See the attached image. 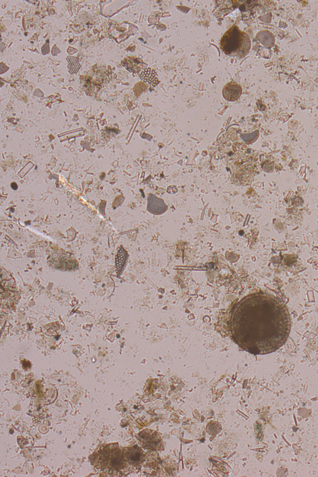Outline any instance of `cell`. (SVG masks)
Wrapping results in <instances>:
<instances>
[{"instance_id":"obj_1","label":"cell","mask_w":318,"mask_h":477,"mask_svg":"<svg viewBox=\"0 0 318 477\" xmlns=\"http://www.w3.org/2000/svg\"><path fill=\"white\" fill-rule=\"evenodd\" d=\"M232 339L252 354L279 349L291 330L289 311L281 299L267 293L249 294L232 307L229 318Z\"/></svg>"},{"instance_id":"obj_2","label":"cell","mask_w":318,"mask_h":477,"mask_svg":"<svg viewBox=\"0 0 318 477\" xmlns=\"http://www.w3.org/2000/svg\"><path fill=\"white\" fill-rule=\"evenodd\" d=\"M250 46L247 34L236 26L226 31L221 40V49L225 55L240 58L244 57L249 53Z\"/></svg>"},{"instance_id":"obj_3","label":"cell","mask_w":318,"mask_h":477,"mask_svg":"<svg viewBox=\"0 0 318 477\" xmlns=\"http://www.w3.org/2000/svg\"><path fill=\"white\" fill-rule=\"evenodd\" d=\"M141 442L146 449L156 451L161 449L163 446L161 436L156 431L147 429L141 433Z\"/></svg>"},{"instance_id":"obj_4","label":"cell","mask_w":318,"mask_h":477,"mask_svg":"<svg viewBox=\"0 0 318 477\" xmlns=\"http://www.w3.org/2000/svg\"><path fill=\"white\" fill-rule=\"evenodd\" d=\"M242 94V88L235 82H229L225 85L223 91L225 100L234 101L240 98Z\"/></svg>"},{"instance_id":"obj_5","label":"cell","mask_w":318,"mask_h":477,"mask_svg":"<svg viewBox=\"0 0 318 477\" xmlns=\"http://www.w3.org/2000/svg\"><path fill=\"white\" fill-rule=\"evenodd\" d=\"M139 76L144 82L148 83L151 87L157 86L159 83L156 72L154 69L150 68L144 69L139 73Z\"/></svg>"},{"instance_id":"obj_6","label":"cell","mask_w":318,"mask_h":477,"mask_svg":"<svg viewBox=\"0 0 318 477\" xmlns=\"http://www.w3.org/2000/svg\"><path fill=\"white\" fill-rule=\"evenodd\" d=\"M126 458L131 463L138 464V463L143 462L145 456H144L143 451L138 447L136 446L131 447L128 450L127 453H126Z\"/></svg>"},{"instance_id":"obj_7","label":"cell","mask_w":318,"mask_h":477,"mask_svg":"<svg viewBox=\"0 0 318 477\" xmlns=\"http://www.w3.org/2000/svg\"><path fill=\"white\" fill-rule=\"evenodd\" d=\"M67 60L69 64L68 69L69 73L71 74L77 73L79 69L81 67V65L80 62H79L78 58L75 57H72V56H68Z\"/></svg>"},{"instance_id":"obj_8","label":"cell","mask_w":318,"mask_h":477,"mask_svg":"<svg viewBox=\"0 0 318 477\" xmlns=\"http://www.w3.org/2000/svg\"><path fill=\"white\" fill-rule=\"evenodd\" d=\"M126 256V252L124 251L123 249L119 250L118 254V257H117L116 259L117 269H118L119 272H120L122 268L123 267L124 264H125Z\"/></svg>"}]
</instances>
